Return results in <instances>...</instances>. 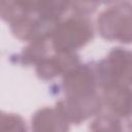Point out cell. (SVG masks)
I'll return each mask as SVG.
<instances>
[{
	"label": "cell",
	"mask_w": 132,
	"mask_h": 132,
	"mask_svg": "<svg viewBox=\"0 0 132 132\" xmlns=\"http://www.w3.org/2000/svg\"><path fill=\"white\" fill-rule=\"evenodd\" d=\"M102 102L110 112L126 118L132 116V90L125 85H117L103 89Z\"/></svg>",
	"instance_id": "277c9868"
},
{
	"label": "cell",
	"mask_w": 132,
	"mask_h": 132,
	"mask_svg": "<svg viewBox=\"0 0 132 132\" xmlns=\"http://www.w3.org/2000/svg\"><path fill=\"white\" fill-rule=\"evenodd\" d=\"M79 65V59L70 52H59V54L46 58L37 65L36 72L42 79H51L61 73H67Z\"/></svg>",
	"instance_id": "3957f363"
},
{
	"label": "cell",
	"mask_w": 132,
	"mask_h": 132,
	"mask_svg": "<svg viewBox=\"0 0 132 132\" xmlns=\"http://www.w3.org/2000/svg\"><path fill=\"white\" fill-rule=\"evenodd\" d=\"M98 31L107 40L132 42V4L120 3L104 10L98 18Z\"/></svg>",
	"instance_id": "6da1fadb"
},
{
	"label": "cell",
	"mask_w": 132,
	"mask_h": 132,
	"mask_svg": "<svg viewBox=\"0 0 132 132\" xmlns=\"http://www.w3.org/2000/svg\"><path fill=\"white\" fill-rule=\"evenodd\" d=\"M34 130H66L67 120L59 109L43 108L34 114L32 120Z\"/></svg>",
	"instance_id": "5b68a950"
},
{
	"label": "cell",
	"mask_w": 132,
	"mask_h": 132,
	"mask_svg": "<svg viewBox=\"0 0 132 132\" xmlns=\"http://www.w3.org/2000/svg\"><path fill=\"white\" fill-rule=\"evenodd\" d=\"M53 47L59 52H71L84 46L93 38L92 24L86 18L74 16L57 24L52 34Z\"/></svg>",
	"instance_id": "7a4b0ae2"
}]
</instances>
